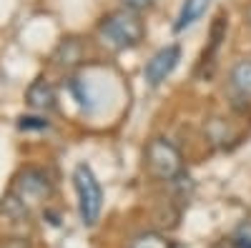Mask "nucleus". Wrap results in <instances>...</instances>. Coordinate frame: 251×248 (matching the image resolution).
Segmentation results:
<instances>
[{
  "instance_id": "obj_1",
  "label": "nucleus",
  "mask_w": 251,
  "mask_h": 248,
  "mask_svg": "<svg viewBox=\"0 0 251 248\" xmlns=\"http://www.w3.org/2000/svg\"><path fill=\"white\" fill-rule=\"evenodd\" d=\"M146 38V25L141 20V13L131 8H118L100 18L98 23V40L108 50H131L143 43Z\"/></svg>"
},
{
  "instance_id": "obj_2",
  "label": "nucleus",
  "mask_w": 251,
  "mask_h": 248,
  "mask_svg": "<svg viewBox=\"0 0 251 248\" xmlns=\"http://www.w3.org/2000/svg\"><path fill=\"white\" fill-rule=\"evenodd\" d=\"M73 185H75V196H78L80 221L86 225H96L100 218V208H103V188H100L96 173L91 171V165L86 163L75 165Z\"/></svg>"
},
{
  "instance_id": "obj_3",
  "label": "nucleus",
  "mask_w": 251,
  "mask_h": 248,
  "mask_svg": "<svg viewBox=\"0 0 251 248\" xmlns=\"http://www.w3.org/2000/svg\"><path fill=\"white\" fill-rule=\"evenodd\" d=\"M146 168L158 180H178L183 176V156L166 138H153L146 146Z\"/></svg>"
},
{
  "instance_id": "obj_4",
  "label": "nucleus",
  "mask_w": 251,
  "mask_h": 248,
  "mask_svg": "<svg viewBox=\"0 0 251 248\" xmlns=\"http://www.w3.org/2000/svg\"><path fill=\"white\" fill-rule=\"evenodd\" d=\"M50 193V183L46 178V173H40L35 168H28L18 176L15 185H13V196L23 203V205H38V203H43Z\"/></svg>"
},
{
  "instance_id": "obj_5",
  "label": "nucleus",
  "mask_w": 251,
  "mask_h": 248,
  "mask_svg": "<svg viewBox=\"0 0 251 248\" xmlns=\"http://www.w3.org/2000/svg\"><path fill=\"white\" fill-rule=\"evenodd\" d=\"M178 60H181V48L174 43V45H166L161 48L158 53H153V58L146 63L143 68V78L149 86H161V83L169 78L176 68H178Z\"/></svg>"
},
{
  "instance_id": "obj_6",
  "label": "nucleus",
  "mask_w": 251,
  "mask_h": 248,
  "mask_svg": "<svg viewBox=\"0 0 251 248\" xmlns=\"http://www.w3.org/2000/svg\"><path fill=\"white\" fill-rule=\"evenodd\" d=\"M25 103L33 111H38V113L53 111L55 108V90H53V86L48 80H40V78L33 80L30 88L25 90Z\"/></svg>"
},
{
  "instance_id": "obj_7",
  "label": "nucleus",
  "mask_w": 251,
  "mask_h": 248,
  "mask_svg": "<svg viewBox=\"0 0 251 248\" xmlns=\"http://www.w3.org/2000/svg\"><path fill=\"white\" fill-rule=\"evenodd\" d=\"M208 5H211V0H183L181 10H178V18L174 23V30L183 33L186 28H191L194 23H199V20L203 18V13L208 10Z\"/></svg>"
},
{
  "instance_id": "obj_8",
  "label": "nucleus",
  "mask_w": 251,
  "mask_h": 248,
  "mask_svg": "<svg viewBox=\"0 0 251 248\" xmlns=\"http://www.w3.org/2000/svg\"><path fill=\"white\" fill-rule=\"evenodd\" d=\"M228 80L241 98H251V60H239L228 73Z\"/></svg>"
},
{
  "instance_id": "obj_9",
  "label": "nucleus",
  "mask_w": 251,
  "mask_h": 248,
  "mask_svg": "<svg viewBox=\"0 0 251 248\" xmlns=\"http://www.w3.org/2000/svg\"><path fill=\"white\" fill-rule=\"evenodd\" d=\"M131 248H176L171 238H166L156 231H146V233H138L133 241H131Z\"/></svg>"
},
{
  "instance_id": "obj_10",
  "label": "nucleus",
  "mask_w": 251,
  "mask_h": 248,
  "mask_svg": "<svg viewBox=\"0 0 251 248\" xmlns=\"http://www.w3.org/2000/svg\"><path fill=\"white\" fill-rule=\"evenodd\" d=\"M60 53H63V60H58V63H63V66L80 63V45L75 43V40H66V43L60 45Z\"/></svg>"
},
{
  "instance_id": "obj_11",
  "label": "nucleus",
  "mask_w": 251,
  "mask_h": 248,
  "mask_svg": "<svg viewBox=\"0 0 251 248\" xmlns=\"http://www.w3.org/2000/svg\"><path fill=\"white\" fill-rule=\"evenodd\" d=\"M231 246L234 248H251V223H241L234 238H231Z\"/></svg>"
},
{
  "instance_id": "obj_12",
  "label": "nucleus",
  "mask_w": 251,
  "mask_h": 248,
  "mask_svg": "<svg viewBox=\"0 0 251 248\" xmlns=\"http://www.w3.org/2000/svg\"><path fill=\"white\" fill-rule=\"evenodd\" d=\"M20 131H46L48 128V120L43 118H20Z\"/></svg>"
},
{
  "instance_id": "obj_13",
  "label": "nucleus",
  "mask_w": 251,
  "mask_h": 248,
  "mask_svg": "<svg viewBox=\"0 0 251 248\" xmlns=\"http://www.w3.org/2000/svg\"><path fill=\"white\" fill-rule=\"evenodd\" d=\"M121 3H123V8H131V10L141 13V10H149L156 0H121Z\"/></svg>"
},
{
  "instance_id": "obj_14",
  "label": "nucleus",
  "mask_w": 251,
  "mask_h": 248,
  "mask_svg": "<svg viewBox=\"0 0 251 248\" xmlns=\"http://www.w3.org/2000/svg\"><path fill=\"white\" fill-rule=\"evenodd\" d=\"M246 23H249V28H251V5L246 8Z\"/></svg>"
}]
</instances>
